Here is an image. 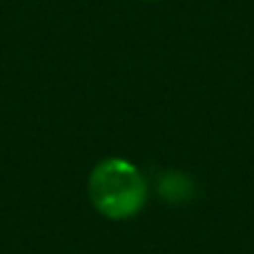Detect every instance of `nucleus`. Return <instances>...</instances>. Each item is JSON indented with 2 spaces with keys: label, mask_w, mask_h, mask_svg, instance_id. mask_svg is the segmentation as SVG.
Wrapping results in <instances>:
<instances>
[{
  "label": "nucleus",
  "mask_w": 254,
  "mask_h": 254,
  "mask_svg": "<svg viewBox=\"0 0 254 254\" xmlns=\"http://www.w3.org/2000/svg\"><path fill=\"white\" fill-rule=\"evenodd\" d=\"M89 198L103 216L125 221L136 216L147 201V181L134 163L105 158L89 174Z\"/></svg>",
  "instance_id": "1"
},
{
  "label": "nucleus",
  "mask_w": 254,
  "mask_h": 254,
  "mask_svg": "<svg viewBox=\"0 0 254 254\" xmlns=\"http://www.w3.org/2000/svg\"><path fill=\"white\" fill-rule=\"evenodd\" d=\"M147 2H152V0H147Z\"/></svg>",
  "instance_id": "2"
}]
</instances>
